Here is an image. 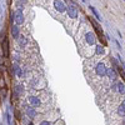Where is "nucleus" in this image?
<instances>
[{
	"mask_svg": "<svg viewBox=\"0 0 125 125\" xmlns=\"http://www.w3.org/2000/svg\"><path fill=\"white\" fill-rule=\"evenodd\" d=\"M89 20H90V23H91V25L94 26V29H95V31L98 33V35H99V39H100V41L103 43V44H105V39H104V34H103V30H101V26L95 21L93 18H89Z\"/></svg>",
	"mask_w": 125,
	"mask_h": 125,
	"instance_id": "1",
	"label": "nucleus"
},
{
	"mask_svg": "<svg viewBox=\"0 0 125 125\" xmlns=\"http://www.w3.org/2000/svg\"><path fill=\"white\" fill-rule=\"evenodd\" d=\"M66 13H68V16L71 19H76L79 15V9L78 6L75 5H68L66 6Z\"/></svg>",
	"mask_w": 125,
	"mask_h": 125,
	"instance_id": "2",
	"label": "nucleus"
},
{
	"mask_svg": "<svg viewBox=\"0 0 125 125\" xmlns=\"http://www.w3.org/2000/svg\"><path fill=\"white\" fill-rule=\"evenodd\" d=\"M13 19H14V21H15L16 25H21V24L25 21L24 14H23V11H21V10H18L15 14H14V15H13Z\"/></svg>",
	"mask_w": 125,
	"mask_h": 125,
	"instance_id": "3",
	"label": "nucleus"
},
{
	"mask_svg": "<svg viewBox=\"0 0 125 125\" xmlns=\"http://www.w3.org/2000/svg\"><path fill=\"white\" fill-rule=\"evenodd\" d=\"M54 8L58 10V13H64L66 11V5L64 4L63 0H54Z\"/></svg>",
	"mask_w": 125,
	"mask_h": 125,
	"instance_id": "4",
	"label": "nucleus"
},
{
	"mask_svg": "<svg viewBox=\"0 0 125 125\" xmlns=\"http://www.w3.org/2000/svg\"><path fill=\"white\" fill-rule=\"evenodd\" d=\"M95 71L99 76H105L106 75V66L103 63H99L96 66H95Z\"/></svg>",
	"mask_w": 125,
	"mask_h": 125,
	"instance_id": "5",
	"label": "nucleus"
},
{
	"mask_svg": "<svg viewBox=\"0 0 125 125\" xmlns=\"http://www.w3.org/2000/svg\"><path fill=\"white\" fill-rule=\"evenodd\" d=\"M85 40L88 43V45H94V44L96 43V36H95L94 33L89 31V33H86V35H85Z\"/></svg>",
	"mask_w": 125,
	"mask_h": 125,
	"instance_id": "6",
	"label": "nucleus"
},
{
	"mask_svg": "<svg viewBox=\"0 0 125 125\" xmlns=\"http://www.w3.org/2000/svg\"><path fill=\"white\" fill-rule=\"evenodd\" d=\"M106 75L108 78H110L111 80H115L118 78V73L115 68H106Z\"/></svg>",
	"mask_w": 125,
	"mask_h": 125,
	"instance_id": "7",
	"label": "nucleus"
},
{
	"mask_svg": "<svg viewBox=\"0 0 125 125\" xmlns=\"http://www.w3.org/2000/svg\"><path fill=\"white\" fill-rule=\"evenodd\" d=\"M11 35H13V38L14 39H18L19 38V35H20V28L19 25H13L11 26Z\"/></svg>",
	"mask_w": 125,
	"mask_h": 125,
	"instance_id": "8",
	"label": "nucleus"
},
{
	"mask_svg": "<svg viewBox=\"0 0 125 125\" xmlns=\"http://www.w3.org/2000/svg\"><path fill=\"white\" fill-rule=\"evenodd\" d=\"M25 111H26L28 116L30 118V119H34V118L36 116V110H35L33 106H28V108L25 109Z\"/></svg>",
	"mask_w": 125,
	"mask_h": 125,
	"instance_id": "9",
	"label": "nucleus"
},
{
	"mask_svg": "<svg viewBox=\"0 0 125 125\" xmlns=\"http://www.w3.org/2000/svg\"><path fill=\"white\" fill-rule=\"evenodd\" d=\"M18 43H19V45H20L21 48H25V46L28 45V38H25L24 35H19Z\"/></svg>",
	"mask_w": 125,
	"mask_h": 125,
	"instance_id": "10",
	"label": "nucleus"
},
{
	"mask_svg": "<svg viewBox=\"0 0 125 125\" xmlns=\"http://www.w3.org/2000/svg\"><path fill=\"white\" fill-rule=\"evenodd\" d=\"M29 101H30V104H31L33 106L38 108V106L40 105V99H39L38 96H30V98H29Z\"/></svg>",
	"mask_w": 125,
	"mask_h": 125,
	"instance_id": "11",
	"label": "nucleus"
},
{
	"mask_svg": "<svg viewBox=\"0 0 125 125\" xmlns=\"http://www.w3.org/2000/svg\"><path fill=\"white\" fill-rule=\"evenodd\" d=\"M3 50H4V55L8 56L9 55V43H8L6 39L3 40Z\"/></svg>",
	"mask_w": 125,
	"mask_h": 125,
	"instance_id": "12",
	"label": "nucleus"
},
{
	"mask_svg": "<svg viewBox=\"0 0 125 125\" xmlns=\"http://www.w3.org/2000/svg\"><path fill=\"white\" fill-rule=\"evenodd\" d=\"M118 91L120 94H123V95H125V84L124 83L118 81Z\"/></svg>",
	"mask_w": 125,
	"mask_h": 125,
	"instance_id": "13",
	"label": "nucleus"
},
{
	"mask_svg": "<svg viewBox=\"0 0 125 125\" xmlns=\"http://www.w3.org/2000/svg\"><path fill=\"white\" fill-rule=\"evenodd\" d=\"M95 53H96L98 55L104 54V53H105V49H104V46H103V45H98V46H96V49H95Z\"/></svg>",
	"mask_w": 125,
	"mask_h": 125,
	"instance_id": "14",
	"label": "nucleus"
},
{
	"mask_svg": "<svg viewBox=\"0 0 125 125\" xmlns=\"http://www.w3.org/2000/svg\"><path fill=\"white\" fill-rule=\"evenodd\" d=\"M89 8H90V10L93 11V14H94V15H95V18H96V19H98L99 21H101V18H100V15H99V13H98L96 10H95V8H94V6H91V5H90Z\"/></svg>",
	"mask_w": 125,
	"mask_h": 125,
	"instance_id": "15",
	"label": "nucleus"
},
{
	"mask_svg": "<svg viewBox=\"0 0 125 125\" xmlns=\"http://www.w3.org/2000/svg\"><path fill=\"white\" fill-rule=\"evenodd\" d=\"M118 114H119L120 116H125V109L123 105H119L118 106Z\"/></svg>",
	"mask_w": 125,
	"mask_h": 125,
	"instance_id": "16",
	"label": "nucleus"
},
{
	"mask_svg": "<svg viewBox=\"0 0 125 125\" xmlns=\"http://www.w3.org/2000/svg\"><path fill=\"white\" fill-rule=\"evenodd\" d=\"M116 69H118V71H119V74H120V76L123 78V80H124V81H125V70H123V69H121L120 66H118Z\"/></svg>",
	"mask_w": 125,
	"mask_h": 125,
	"instance_id": "17",
	"label": "nucleus"
},
{
	"mask_svg": "<svg viewBox=\"0 0 125 125\" xmlns=\"http://www.w3.org/2000/svg\"><path fill=\"white\" fill-rule=\"evenodd\" d=\"M16 93L18 94H21V93H23V86H21V85H16Z\"/></svg>",
	"mask_w": 125,
	"mask_h": 125,
	"instance_id": "18",
	"label": "nucleus"
},
{
	"mask_svg": "<svg viewBox=\"0 0 125 125\" xmlns=\"http://www.w3.org/2000/svg\"><path fill=\"white\" fill-rule=\"evenodd\" d=\"M111 90H113V91H118V81H115V83L111 85Z\"/></svg>",
	"mask_w": 125,
	"mask_h": 125,
	"instance_id": "19",
	"label": "nucleus"
},
{
	"mask_svg": "<svg viewBox=\"0 0 125 125\" xmlns=\"http://www.w3.org/2000/svg\"><path fill=\"white\" fill-rule=\"evenodd\" d=\"M40 125H51V123L45 120V121H41V123H40Z\"/></svg>",
	"mask_w": 125,
	"mask_h": 125,
	"instance_id": "20",
	"label": "nucleus"
},
{
	"mask_svg": "<svg viewBox=\"0 0 125 125\" xmlns=\"http://www.w3.org/2000/svg\"><path fill=\"white\" fill-rule=\"evenodd\" d=\"M115 44H116V45H118V49H121V45H120V44H119V43H118V40L115 41Z\"/></svg>",
	"mask_w": 125,
	"mask_h": 125,
	"instance_id": "21",
	"label": "nucleus"
},
{
	"mask_svg": "<svg viewBox=\"0 0 125 125\" xmlns=\"http://www.w3.org/2000/svg\"><path fill=\"white\" fill-rule=\"evenodd\" d=\"M123 106H124V109H125V99H124V101H123V104H121Z\"/></svg>",
	"mask_w": 125,
	"mask_h": 125,
	"instance_id": "22",
	"label": "nucleus"
},
{
	"mask_svg": "<svg viewBox=\"0 0 125 125\" xmlns=\"http://www.w3.org/2000/svg\"><path fill=\"white\" fill-rule=\"evenodd\" d=\"M3 64V59H1V56H0V65Z\"/></svg>",
	"mask_w": 125,
	"mask_h": 125,
	"instance_id": "23",
	"label": "nucleus"
},
{
	"mask_svg": "<svg viewBox=\"0 0 125 125\" xmlns=\"http://www.w3.org/2000/svg\"><path fill=\"white\" fill-rule=\"evenodd\" d=\"M123 125H125V119H124V121H123Z\"/></svg>",
	"mask_w": 125,
	"mask_h": 125,
	"instance_id": "24",
	"label": "nucleus"
},
{
	"mask_svg": "<svg viewBox=\"0 0 125 125\" xmlns=\"http://www.w3.org/2000/svg\"><path fill=\"white\" fill-rule=\"evenodd\" d=\"M123 66H124V70H125V64H124V65H123Z\"/></svg>",
	"mask_w": 125,
	"mask_h": 125,
	"instance_id": "25",
	"label": "nucleus"
}]
</instances>
